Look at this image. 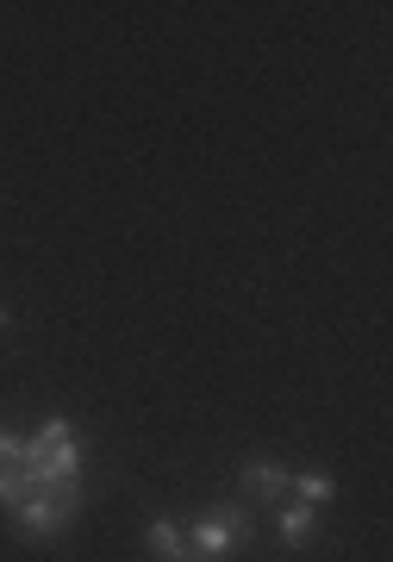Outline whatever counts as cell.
<instances>
[{
    "instance_id": "1",
    "label": "cell",
    "mask_w": 393,
    "mask_h": 562,
    "mask_svg": "<svg viewBox=\"0 0 393 562\" xmlns=\"http://www.w3.org/2000/svg\"><path fill=\"white\" fill-rule=\"evenodd\" d=\"M25 482L44 487V494H57V487H81V438H76V425L63 419H44L32 438H25Z\"/></svg>"
},
{
    "instance_id": "2",
    "label": "cell",
    "mask_w": 393,
    "mask_h": 562,
    "mask_svg": "<svg viewBox=\"0 0 393 562\" xmlns=\"http://www.w3.org/2000/svg\"><path fill=\"white\" fill-rule=\"evenodd\" d=\"M76 513H81V487H57V494L32 487V494H25L7 519H13V531H20V538L44 543V538H63V531L76 525Z\"/></svg>"
},
{
    "instance_id": "3",
    "label": "cell",
    "mask_w": 393,
    "mask_h": 562,
    "mask_svg": "<svg viewBox=\"0 0 393 562\" xmlns=\"http://www.w3.org/2000/svg\"><path fill=\"white\" fill-rule=\"evenodd\" d=\"M244 531H250V513L237 501H225V506H206L194 519V531H188V557H200V562H218V557H232L237 543H244Z\"/></svg>"
},
{
    "instance_id": "4",
    "label": "cell",
    "mask_w": 393,
    "mask_h": 562,
    "mask_svg": "<svg viewBox=\"0 0 393 562\" xmlns=\"http://www.w3.org/2000/svg\"><path fill=\"white\" fill-rule=\"evenodd\" d=\"M237 482H244V494H250V501H262V506H281L288 494H294V475H288L281 462H269V457H250Z\"/></svg>"
},
{
    "instance_id": "5",
    "label": "cell",
    "mask_w": 393,
    "mask_h": 562,
    "mask_svg": "<svg viewBox=\"0 0 393 562\" xmlns=\"http://www.w3.org/2000/svg\"><path fill=\"white\" fill-rule=\"evenodd\" d=\"M269 513H276V538L288 543V550H306V543L318 538V506L281 501V506H269Z\"/></svg>"
},
{
    "instance_id": "6",
    "label": "cell",
    "mask_w": 393,
    "mask_h": 562,
    "mask_svg": "<svg viewBox=\"0 0 393 562\" xmlns=\"http://www.w3.org/2000/svg\"><path fill=\"white\" fill-rule=\"evenodd\" d=\"M144 550L157 562H188V531L176 519H150L144 525Z\"/></svg>"
},
{
    "instance_id": "7",
    "label": "cell",
    "mask_w": 393,
    "mask_h": 562,
    "mask_svg": "<svg viewBox=\"0 0 393 562\" xmlns=\"http://www.w3.org/2000/svg\"><path fill=\"white\" fill-rule=\"evenodd\" d=\"M288 501H300V506H332V501H337V482L325 475V469H300Z\"/></svg>"
},
{
    "instance_id": "8",
    "label": "cell",
    "mask_w": 393,
    "mask_h": 562,
    "mask_svg": "<svg viewBox=\"0 0 393 562\" xmlns=\"http://www.w3.org/2000/svg\"><path fill=\"white\" fill-rule=\"evenodd\" d=\"M25 494H32V482H25V469H0V506L13 513V506H20Z\"/></svg>"
},
{
    "instance_id": "9",
    "label": "cell",
    "mask_w": 393,
    "mask_h": 562,
    "mask_svg": "<svg viewBox=\"0 0 393 562\" xmlns=\"http://www.w3.org/2000/svg\"><path fill=\"white\" fill-rule=\"evenodd\" d=\"M7 331H13V313H7V306H0V338H7Z\"/></svg>"
},
{
    "instance_id": "10",
    "label": "cell",
    "mask_w": 393,
    "mask_h": 562,
    "mask_svg": "<svg viewBox=\"0 0 393 562\" xmlns=\"http://www.w3.org/2000/svg\"><path fill=\"white\" fill-rule=\"evenodd\" d=\"M188 562H200V557H188Z\"/></svg>"
}]
</instances>
